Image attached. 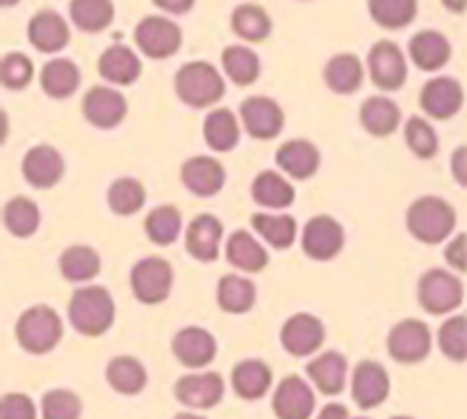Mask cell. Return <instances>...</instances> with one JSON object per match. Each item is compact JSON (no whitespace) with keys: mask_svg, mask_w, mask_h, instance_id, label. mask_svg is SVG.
Instances as JSON below:
<instances>
[{"mask_svg":"<svg viewBox=\"0 0 467 419\" xmlns=\"http://www.w3.org/2000/svg\"><path fill=\"white\" fill-rule=\"evenodd\" d=\"M99 73L103 80L112 82V85L128 87L140 80L141 59L128 46L114 44L103 50V55L99 57Z\"/></svg>","mask_w":467,"mask_h":419,"instance_id":"25","label":"cell"},{"mask_svg":"<svg viewBox=\"0 0 467 419\" xmlns=\"http://www.w3.org/2000/svg\"><path fill=\"white\" fill-rule=\"evenodd\" d=\"M223 73L235 82L237 87L254 85L260 77V59L246 46H228L222 53Z\"/></svg>","mask_w":467,"mask_h":419,"instance_id":"41","label":"cell"},{"mask_svg":"<svg viewBox=\"0 0 467 419\" xmlns=\"http://www.w3.org/2000/svg\"><path fill=\"white\" fill-rule=\"evenodd\" d=\"M196 0H153L155 7L164 9V12L169 14H176V16H181V14H187L192 7H194Z\"/></svg>","mask_w":467,"mask_h":419,"instance_id":"52","label":"cell"},{"mask_svg":"<svg viewBox=\"0 0 467 419\" xmlns=\"http://www.w3.org/2000/svg\"><path fill=\"white\" fill-rule=\"evenodd\" d=\"M445 260L451 269L467 273V232H459L445 249Z\"/></svg>","mask_w":467,"mask_h":419,"instance_id":"50","label":"cell"},{"mask_svg":"<svg viewBox=\"0 0 467 419\" xmlns=\"http://www.w3.org/2000/svg\"><path fill=\"white\" fill-rule=\"evenodd\" d=\"M463 281L447 269H429L418 282V301L429 314L451 312L463 303Z\"/></svg>","mask_w":467,"mask_h":419,"instance_id":"5","label":"cell"},{"mask_svg":"<svg viewBox=\"0 0 467 419\" xmlns=\"http://www.w3.org/2000/svg\"><path fill=\"white\" fill-rule=\"evenodd\" d=\"M306 373L322 394L336 396L347 385V358L340 351H327L306 364Z\"/></svg>","mask_w":467,"mask_h":419,"instance_id":"27","label":"cell"},{"mask_svg":"<svg viewBox=\"0 0 467 419\" xmlns=\"http://www.w3.org/2000/svg\"><path fill=\"white\" fill-rule=\"evenodd\" d=\"M39 85L46 96L55 100H64L76 94L78 87H80V68L71 59L55 57L41 68Z\"/></svg>","mask_w":467,"mask_h":419,"instance_id":"30","label":"cell"},{"mask_svg":"<svg viewBox=\"0 0 467 419\" xmlns=\"http://www.w3.org/2000/svg\"><path fill=\"white\" fill-rule=\"evenodd\" d=\"M351 396L363 410L379 408L390 396V376L377 360H363L356 364L351 376Z\"/></svg>","mask_w":467,"mask_h":419,"instance_id":"14","label":"cell"},{"mask_svg":"<svg viewBox=\"0 0 467 419\" xmlns=\"http://www.w3.org/2000/svg\"><path fill=\"white\" fill-rule=\"evenodd\" d=\"M35 77V64L26 53H7L0 62V82L9 91H23Z\"/></svg>","mask_w":467,"mask_h":419,"instance_id":"47","label":"cell"},{"mask_svg":"<svg viewBox=\"0 0 467 419\" xmlns=\"http://www.w3.org/2000/svg\"><path fill=\"white\" fill-rule=\"evenodd\" d=\"M390 419H413V417H404V414H397V417H390Z\"/></svg>","mask_w":467,"mask_h":419,"instance_id":"57","label":"cell"},{"mask_svg":"<svg viewBox=\"0 0 467 419\" xmlns=\"http://www.w3.org/2000/svg\"><path fill=\"white\" fill-rule=\"evenodd\" d=\"M369 77L381 91H397L406 85L409 64L395 41H377L368 55Z\"/></svg>","mask_w":467,"mask_h":419,"instance_id":"9","label":"cell"},{"mask_svg":"<svg viewBox=\"0 0 467 419\" xmlns=\"http://www.w3.org/2000/svg\"><path fill=\"white\" fill-rule=\"evenodd\" d=\"M16 335L18 346L26 353L32 355H46L59 344L64 335L62 317L55 312L48 305H32L26 312L18 317L16 322Z\"/></svg>","mask_w":467,"mask_h":419,"instance_id":"4","label":"cell"},{"mask_svg":"<svg viewBox=\"0 0 467 419\" xmlns=\"http://www.w3.org/2000/svg\"><path fill=\"white\" fill-rule=\"evenodd\" d=\"M251 226L269 246L278 250L290 249L296 240V219L290 217V214L274 217V214L255 212L251 214Z\"/></svg>","mask_w":467,"mask_h":419,"instance_id":"40","label":"cell"},{"mask_svg":"<svg viewBox=\"0 0 467 419\" xmlns=\"http://www.w3.org/2000/svg\"><path fill=\"white\" fill-rule=\"evenodd\" d=\"M451 176L461 187L467 189V146H459L451 153Z\"/></svg>","mask_w":467,"mask_h":419,"instance_id":"51","label":"cell"},{"mask_svg":"<svg viewBox=\"0 0 467 419\" xmlns=\"http://www.w3.org/2000/svg\"><path fill=\"white\" fill-rule=\"evenodd\" d=\"M203 139L217 153H231L240 144V126L231 109H213L203 121Z\"/></svg>","mask_w":467,"mask_h":419,"instance_id":"35","label":"cell"},{"mask_svg":"<svg viewBox=\"0 0 467 419\" xmlns=\"http://www.w3.org/2000/svg\"><path fill=\"white\" fill-rule=\"evenodd\" d=\"M226 260L233 267L246 273H258L269 264L267 250L249 230H235L228 237Z\"/></svg>","mask_w":467,"mask_h":419,"instance_id":"31","label":"cell"},{"mask_svg":"<svg viewBox=\"0 0 467 419\" xmlns=\"http://www.w3.org/2000/svg\"><path fill=\"white\" fill-rule=\"evenodd\" d=\"M171 349L178 363L190 369H201L213 363L214 355H217V340L205 328L187 326L176 332Z\"/></svg>","mask_w":467,"mask_h":419,"instance_id":"21","label":"cell"},{"mask_svg":"<svg viewBox=\"0 0 467 419\" xmlns=\"http://www.w3.org/2000/svg\"><path fill=\"white\" fill-rule=\"evenodd\" d=\"M438 346L442 355L451 363H465L467 360V317L456 314L450 317L438 331Z\"/></svg>","mask_w":467,"mask_h":419,"instance_id":"46","label":"cell"},{"mask_svg":"<svg viewBox=\"0 0 467 419\" xmlns=\"http://www.w3.org/2000/svg\"><path fill=\"white\" fill-rule=\"evenodd\" d=\"M272 410L278 419H310L315 410V392L299 373H290L278 383Z\"/></svg>","mask_w":467,"mask_h":419,"instance_id":"17","label":"cell"},{"mask_svg":"<svg viewBox=\"0 0 467 419\" xmlns=\"http://www.w3.org/2000/svg\"><path fill=\"white\" fill-rule=\"evenodd\" d=\"M59 271L68 282H87L100 273V255L91 246H68L59 255Z\"/></svg>","mask_w":467,"mask_h":419,"instance_id":"39","label":"cell"},{"mask_svg":"<svg viewBox=\"0 0 467 419\" xmlns=\"http://www.w3.org/2000/svg\"><path fill=\"white\" fill-rule=\"evenodd\" d=\"M114 317L117 308L112 294L100 285L80 287L68 301V322L85 337L105 335L112 328Z\"/></svg>","mask_w":467,"mask_h":419,"instance_id":"1","label":"cell"},{"mask_svg":"<svg viewBox=\"0 0 467 419\" xmlns=\"http://www.w3.org/2000/svg\"><path fill=\"white\" fill-rule=\"evenodd\" d=\"M27 39L39 53L53 55L67 48L68 41H71V30L57 12L41 9L27 23Z\"/></svg>","mask_w":467,"mask_h":419,"instance_id":"22","label":"cell"},{"mask_svg":"<svg viewBox=\"0 0 467 419\" xmlns=\"http://www.w3.org/2000/svg\"><path fill=\"white\" fill-rule=\"evenodd\" d=\"M354 419H369V417H354Z\"/></svg>","mask_w":467,"mask_h":419,"instance_id":"58","label":"cell"},{"mask_svg":"<svg viewBox=\"0 0 467 419\" xmlns=\"http://www.w3.org/2000/svg\"><path fill=\"white\" fill-rule=\"evenodd\" d=\"M445 5V9H450L451 14H463L467 9V0H441Z\"/></svg>","mask_w":467,"mask_h":419,"instance_id":"54","label":"cell"},{"mask_svg":"<svg viewBox=\"0 0 467 419\" xmlns=\"http://www.w3.org/2000/svg\"><path fill=\"white\" fill-rule=\"evenodd\" d=\"M404 137L409 148L413 150V155H418L420 159H431L436 158L438 150H441V139H438V132L433 130L431 123L422 117H410L406 121Z\"/></svg>","mask_w":467,"mask_h":419,"instance_id":"45","label":"cell"},{"mask_svg":"<svg viewBox=\"0 0 467 419\" xmlns=\"http://www.w3.org/2000/svg\"><path fill=\"white\" fill-rule=\"evenodd\" d=\"M105 381L119 394L135 396L146 387L149 373H146L144 364L137 358H132V355H117L105 367Z\"/></svg>","mask_w":467,"mask_h":419,"instance_id":"32","label":"cell"},{"mask_svg":"<svg viewBox=\"0 0 467 419\" xmlns=\"http://www.w3.org/2000/svg\"><path fill=\"white\" fill-rule=\"evenodd\" d=\"M401 123V109L395 100L386 96H369L360 105V126L372 137L395 135Z\"/></svg>","mask_w":467,"mask_h":419,"instance_id":"29","label":"cell"},{"mask_svg":"<svg viewBox=\"0 0 467 419\" xmlns=\"http://www.w3.org/2000/svg\"><path fill=\"white\" fill-rule=\"evenodd\" d=\"M465 103V91L456 77L438 76L424 82L422 91H420V107L427 117L436 118V121H447V118L456 117Z\"/></svg>","mask_w":467,"mask_h":419,"instance_id":"11","label":"cell"},{"mask_svg":"<svg viewBox=\"0 0 467 419\" xmlns=\"http://www.w3.org/2000/svg\"><path fill=\"white\" fill-rule=\"evenodd\" d=\"M173 419H205V417H201V414H194V413H178Z\"/></svg>","mask_w":467,"mask_h":419,"instance_id":"55","label":"cell"},{"mask_svg":"<svg viewBox=\"0 0 467 419\" xmlns=\"http://www.w3.org/2000/svg\"><path fill=\"white\" fill-rule=\"evenodd\" d=\"M240 117L246 132L260 141H269L278 137L283 126H285V114H283L281 105L274 98H267V96H251V98H246L240 105Z\"/></svg>","mask_w":467,"mask_h":419,"instance_id":"13","label":"cell"},{"mask_svg":"<svg viewBox=\"0 0 467 419\" xmlns=\"http://www.w3.org/2000/svg\"><path fill=\"white\" fill-rule=\"evenodd\" d=\"M317 419H349V410L342 404H328L324 405Z\"/></svg>","mask_w":467,"mask_h":419,"instance_id":"53","label":"cell"},{"mask_svg":"<svg viewBox=\"0 0 467 419\" xmlns=\"http://www.w3.org/2000/svg\"><path fill=\"white\" fill-rule=\"evenodd\" d=\"M68 16L73 26L82 32H103L114 21V3L112 0H71L68 3Z\"/></svg>","mask_w":467,"mask_h":419,"instance_id":"37","label":"cell"},{"mask_svg":"<svg viewBox=\"0 0 467 419\" xmlns=\"http://www.w3.org/2000/svg\"><path fill=\"white\" fill-rule=\"evenodd\" d=\"M409 232L422 244H441L454 232L456 210L441 196H422L413 200L406 212Z\"/></svg>","mask_w":467,"mask_h":419,"instance_id":"2","label":"cell"},{"mask_svg":"<svg viewBox=\"0 0 467 419\" xmlns=\"http://www.w3.org/2000/svg\"><path fill=\"white\" fill-rule=\"evenodd\" d=\"M181 228L182 217L176 205H160V208L150 210L146 214V237L158 246H171L178 240V235H181Z\"/></svg>","mask_w":467,"mask_h":419,"instance_id":"42","label":"cell"},{"mask_svg":"<svg viewBox=\"0 0 467 419\" xmlns=\"http://www.w3.org/2000/svg\"><path fill=\"white\" fill-rule=\"evenodd\" d=\"M255 299H258V290H255V285L249 281V278L235 276V273H228V276L219 278L217 303L223 312L228 314L249 312V310L255 305Z\"/></svg>","mask_w":467,"mask_h":419,"instance_id":"36","label":"cell"},{"mask_svg":"<svg viewBox=\"0 0 467 419\" xmlns=\"http://www.w3.org/2000/svg\"><path fill=\"white\" fill-rule=\"evenodd\" d=\"M16 3H21V0H0V5H3V7H14Z\"/></svg>","mask_w":467,"mask_h":419,"instance_id":"56","label":"cell"},{"mask_svg":"<svg viewBox=\"0 0 467 419\" xmlns=\"http://www.w3.org/2000/svg\"><path fill=\"white\" fill-rule=\"evenodd\" d=\"M222 237L223 223L214 214H196L185 230V249L199 262H214L219 258Z\"/></svg>","mask_w":467,"mask_h":419,"instance_id":"20","label":"cell"},{"mask_svg":"<svg viewBox=\"0 0 467 419\" xmlns=\"http://www.w3.org/2000/svg\"><path fill=\"white\" fill-rule=\"evenodd\" d=\"M82 114L99 130H112L121 126L128 114V100L121 91L112 87L96 85L82 98Z\"/></svg>","mask_w":467,"mask_h":419,"instance_id":"12","label":"cell"},{"mask_svg":"<svg viewBox=\"0 0 467 419\" xmlns=\"http://www.w3.org/2000/svg\"><path fill=\"white\" fill-rule=\"evenodd\" d=\"M388 353L400 364H418L431 353V331L420 319H404L388 335Z\"/></svg>","mask_w":467,"mask_h":419,"instance_id":"8","label":"cell"},{"mask_svg":"<svg viewBox=\"0 0 467 419\" xmlns=\"http://www.w3.org/2000/svg\"><path fill=\"white\" fill-rule=\"evenodd\" d=\"M276 164L295 180H308L322 164L317 146L308 139H290L276 150Z\"/></svg>","mask_w":467,"mask_h":419,"instance_id":"24","label":"cell"},{"mask_svg":"<svg viewBox=\"0 0 467 419\" xmlns=\"http://www.w3.org/2000/svg\"><path fill=\"white\" fill-rule=\"evenodd\" d=\"M223 392V378L217 372H203V373H187L181 376L173 385V394L187 408L196 410H210L214 405L222 404Z\"/></svg>","mask_w":467,"mask_h":419,"instance_id":"16","label":"cell"},{"mask_svg":"<svg viewBox=\"0 0 467 419\" xmlns=\"http://www.w3.org/2000/svg\"><path fill=\"white\" fill-rule=\"evenodd\" d=\"M409 55L420 71H441L451 59V44L442 32L438 30H420L410 36Z\"/></svg>","mask_w":467,"mask_h":419,"instance_id":"23","label":"cell"},{"mask_svg":"<svg viewBox=\"0 0 467 419\" xmlns=\"http://www.w3.org/2000/svg\"><path fill=\"white\" fill-rule=\"evenodd\" d=\"M231 27L240 39L249 41V44H263L274 30V23L265 7L254 3L237 5L231 14Z\"/></svg>","mask_w":467,"mask_h":419,"instance_id":"34","label":"cell"},{"mask_svg":"<svg viewBox=\"0 0 467 419\" xmlns=\"http://www.w3.org/2000/svg\"><path fill=\"white\" fill-rule=\"evenodd\" d=\"M363 62H360L358 55L354 53L333 55L327 62V66H324V82H327V87L333 94H356V91L360 89V85H363Z\"/></svg>","mask_w":467,"mask_h":419,"instance_id":"28","label":"cell"},{"mask_svg":"<svg viewBox=\"0 0 467 419\" xmlns=\"http://www.w3.org/2000/svg\"><path fill=\"white\" fill-rule=\"evenodd\" d=\"M251 196L258 205L269 210H285L295 203L296 191L281 173L263 171L251 182Z\"/></svg>","mask_w":467,"mask_h":419,"instance_id":"33","label":"cell"},{"mask_svg":"<svg viewBox=\"0 0 467 419\" xmlns=\"http://www.w3.org/2000/svg\"><path fill=\"white\" fill-rule=\"evenodd\" d=\"M272 369L265 360L258 358H246L242 363H237L233 367L231 373V383L233 390L240 399L244 401H258L263 399L265 394L272 387Z\"/></svg>","mask_w":467,"mask_h":419,"instance_id":"26","label":"cell"},{"mask_svg":"<svg viewBox=\"0 0 467 419\" xmlns=\"http://www.w3.org/2000/svg\"><path fill=\"white\" fill-rule=\"evenodd\" d=\"M130 287L132 294L140 303L144 305H158L167 301L173 287V267L169 260L164 258H150L140 260L130 271Z\"/></svg>","mask_w":467,"mask_h":419,"instance_id":"6","label":"cell"},{"mask_svg":"<svg viewBox=\"0 0 467 419\" xmlns=\"http://www.w3.org/2000/svg\"><path fill=\"white\" fill-rule=\"evenodd\" d=\"M345 228L340 221H336L328 214H317L310 219L304 226V235H301V246L304 253L310 260L317 262H328V260L337 258L345 249Z\"/></svg>","mask_w":467,"mask_h":419,"instance_id":"10","label":"cell"},{"mask_svg":"<svg viewBox=\"0 0 467 419\" xmlns=\"http://www.w3.org/2000/svg\"><path fill=\"white\" fill-rule=\"evenodd\" d=\"M64 169L67 164H64L62 153L48 144H39L27 150L21 164L23 178L35 189H50L57 185L64 176Z\"/></svg>","mask_w":467,"mask_h":419,"instance_id":"18","label":"cell"},{"mask_svg":"<svg viewBox=\"0 0 467 419\" xmlns=\"http://www.w3.org/2000/svg\"><path fill=\"white\" fill-rule=\"evenodd\" d=\"M369 16L386 30H401L418 16V0H369Z\"/></svg>","mask_w":467,"mask_h":419,"instance_id":"43","label":"cell"},{"mask_svg":"<svg viewBox=\"0 0 467 419\" xmlns=\"http://www.w3.org/2000/svg\"><path fill=\"white\" fill-rule=\"evenodd\" d=\"M176 96L194 109H205L219 103L226 94V82L217 66L210 62H187L178 68L173 77Z\"/></svg>","mask_w":467,"mask_h":419,"instance_id":"3","label":"cell"},{"mask_svg":"<svg viewBox=\"0 0 467 419\" xmlns=\"http://www.w3.org/2000/svg\"><path fill=\"white\" fill-rule=\"evenodd\" d=\"M41 417L44 419H80L82 401L71 390H50L41 396Z\"/></svg>","mask_w":467,"mask_h":419,"instance_id":"48","label":"cell"},{"mask_svg":"<svg viewBox=\"0 0 467 419\" xmlns=\"http://www.w3.org/2000/svg\"><path fill=\"white\" fill-rule=\"evenodd\" d=\"M324 340H327V328H324L322 319L308 312L295 314L281 328V344L295 358H306V355L319 351Z\"/></svg>","mask_w":467,"mask_h":419,"instance_id":"15","label":"cell"},{"mask_svg":"<svg viewBox=\"0 0 467 419\" xmlns=\"http://www.w3.org/2000/svg\"><path fill=\"white\" fill-rule=\"evenodd\" d=\"M3 223L7 232H12L18 240H26L39 230L41 212L35 200H30L27 196H14L5 203Z\"/></svg>","mask_w":467,"mask_h":419,"instance_id":"38","label":"cell"},{"mask_svg":"<svg viewBox=\"0 0 467 419\" xmlns=\"http://www.w3.org/2000/svg\"><path fill=\"white\" fill-rule=\"evenodd\" d=\"M181 182L194 196L210 199V196H217L223 189L226 169L219 159L210 158V155H196V158H190L181 167Z\"/></svg>","mask_w":467,"mask_h":419,"instance_id":"19","label":"cell"},{"mask_svg":"<svg viewBox=\"0 0 467 419\" xmlns=\"http://www.w3.org/2000/svg\"><path fill=\"white\" fill-rule=\"evenodd\" d=\"M146 203V189L137 178H119L108 189V205L119 217H132Z\"/></svg>","mask_w":467,"mask_h":419,"instance_id":"44","label":"cell"},{"mask_svg":"<svg viewBox=\"0 0 467 419\" xmlns=\"http://www.w3.org/2000/svg\"><path fill=\"white\" fill-rule=\"evenodd\" d=\"M0 419H36L35 401L23 392H9L0 399Z\"/></svg>","mask_w":467,"mask_h":419,"instance_id":"49","label":"cell"},{"mask_svg":"<svg viewBox=\"0 0 467 419\" xmlns=\"http://www.w3.org/2000/svg\"><path fill=\"white\" fill-rule=\"evenodd\" d=\"M135 44L149 59H167L181 50L182 30L164 16H146L135 27Z\"/></svg>","mask_w":467,"mask_h":419,"instance_id":"7","label":"cell"}]
</instances>
